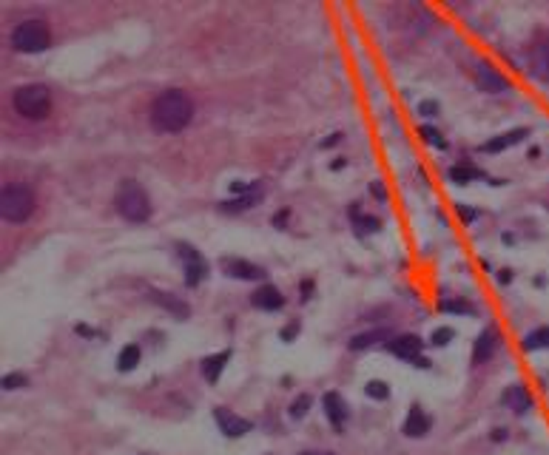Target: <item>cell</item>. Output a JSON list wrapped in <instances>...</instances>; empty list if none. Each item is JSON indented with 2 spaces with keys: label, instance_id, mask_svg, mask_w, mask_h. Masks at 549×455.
<instances>
[{
  "label": "cell",
  "instance_id": "13",
  "mask_svg": "<svg viewBox=\"0 0 549 455\" xmlns=\"http://www.w3.org/2000/svg\"><path fill=\"white\" fill-rule=\"evenodd\" d=\"M532 74L540 77L543 83H549V38H543L532 46Z\"/></svg>",
  "mask_w": 549,
  "mask_h": 455
},
{
  "label": "cell",
  "instance_id": "34",
  "mask_svg": "<svg viewBox=\"0 0 549 455\" xmlns=\"http://www.w3.org/2000/svg\"><path fill=\"white\" fill-rule=\"evenodd\" d=\"M512 279V274L509 271H501V276H498V282H509Z\"/></svg>",
  "mask_w": 549,
  "mask_h": 455
},
{
  "label": "cell",
  "instance_id": "19",
  "mask_svg": "<svg viewBox=\"0 0 549 455\" xmlns=\"http://www.w3.org/2000/svg\"><path fill=\"white\" fill-rule=\"evenodd\" d=\"M228 359H231V353H228V350H222V353H217V356H208V359H203V376H205L208 381H217Z\"/></svg>",
  "mask_w": 549,
  "mask_h": 455
},
{
  "label": "cell",
  "instance_id": "15",
  "mask_svg": "<svg viewBox=\"0 0 549 455\" xmlns=\"http://www.w3.org/2000/svg\"><path fill=\"white\" fill-rule=\"evenodd\" d=\"M526 134H529L526 128H512V131H506V134H498V137H492L489 142H484V151H487V154H498V151H504V148H512V145H518V142H521Z\"/></svg>",
  "mask_w": 549,
  "mask_h": 455
},
{
  "label": "cell",
  "instance_id": "1",
  "mask_svg": "<svg viewBox=\"0 0 549 455\" xmlns=\"http://www.w3.org/2000/svg\"><path fill=\"white\" fill-rule=\"evenodd\" d=\"M194 117V103L186 91L179 89H168L162 94L154 97L151 103V125L162 134H176L182 131Z\"/></svg>",
  "mask_w": 549,
  "mask_h": 455
},
{
  "label": "cell",
  "instance_id": "25",
  "mask_svg": "<svg viewBox=\"0 0 549 455\" xmlns=\"http://www.w3.org/2000/svg\"><path fill=\"white\" fill-rule=\"evenodd\" d=\"M4 390H21V387H26L29 381H26V376L23 373H9V376H4Z\"/></svg>",
  "mask_w": 549,
  "mask_h": 455
},
{
  "label": "cell",
  "instance_id": "16",
  "mask_svg": "<svg viewBox=\"0 0 549 455\" xmlns=\"http://www.w3.org/2000/svg\"><path fill=\"white\" fill-rule=\"evenodd\" d=\"M282 305H285V299H282L279 288H273V285H262L254 293V308H259V310H279Z\"/></svg>",
  "mask_w": 549,
  "mask_h": 455
},
{
  "label": "cell",
  "instance_id": "21",
  "mask_svg": "<svg viewBox=\"0 0 549 455\" xmlns=\"http://www.w3.org/2000/svg\"><path fill=\"white\" fill-rule=\"evenodd\" d=\"M151 299H154L157 305L168 308V310H171L174 316H179V319H186V316H188V308L182 305V302H176V299H174L171 293H159V291H154V293H151Z\"/></svg>",
  "mask_w": 549,
  "mask_h": 455
},
{
  "label": "cell",
  "instance_id": "23",
  "mask_svg": "<svg viewBox=\"0 0 549 455\" xmlns=\"http://www.w3.org/2000/svg\"><path fill=\"white\" fill-rule=\"evenodd\" d=\"M484 174L478 171V168H472V165H455V168H450V179L453 182H470V179H481Z\"/></svg>",
  "mask_w": 549,
  "mask_h": 455
},
{
  "label": "cell",
  "instance_id": "35",
  "mask_svg": "<svg viewBox=\"0 0 549 455\" xmlns=\"http://www.w3.org/2000/svg\"><path fill=\"white\" fill-rule=\"evenodd\" d=\"M302 455H330V452H319V449H310V452H302Z\"/></svg>",
  "mask_w": 549,
  "mask_h": 455
},
{
  "label": "cell",
  "instance_id": "14",
  "mask_svg": "<svg viewBox=\"0 0 549 455\" xmlns=\"http://www.w3.org/2000/svg\"><path fill=\"white\" fill-rule=\"evenodd\" d=\"M322 404H324V412H327L330 424H333L336 429H341V424L347 421V404L341 401V395H339V393H324Z\"/></svg>",
  "mask_w": 549,
  "mask_h": 455
},
{
  "label": "cell",
  "instance_id": "33",
  "mask_svg": "<svg viewBox=\"0 0 549 455\" xmlns=\"http://www.w3.org/2000/svg\"><path fill=\"white\" fill-rule=\"evenodd\" d=\"M296 330H299V325H290V327H285V333H282V339H288V342H290V339L296 336Z\"/></svg>",
  "mask_w": 549,
  "mask_h": 455
},
{
  "label": "cell",
  "instance_id": "30",
  "mask_svg": "<svg viewBox=\"0 0 549 455\" xmlns=\"http://www.w3.org/2000/svg\"><path fill=\"white\" fill-rule=\"evenodd\" d=\"M450 339H453V330H450V327H438V330L433 333V344H436V347H438V344H447Z\"/></svg>",
  "mask_w": 549,
  "mask_h": 455
},
{
  "label": "cell",
  "instance_id": "20",
  "mask_svg": "<svg viewBox=\"0 0 549 455\" xmlns=\"http://www.w3.org/2000/svg\"><path fill=\"white\" fill-rule=\"evenodd\" d=\"M521 347H523L526 353H529V350H546V347H549V325H546V327H538V330H532V333H526Z\"/></svg>",
  "mask_w": 549,
  "mask_h": 455
},
{
  "label": "cell",
  "instance_id": "2",
  "mask_svg": "<svg viewBox=\"0 0 549 455\" xmlns=\"http://www.w3.org/2000/svg\"><path fill=\"white\" fill-rule=\"evenodd\" d=\"M0 213L6 222H26L35 213V191L23 182H6L0 191Z\"/></svg>",
  "mask_w": 549,
  "mask_h": 455
},
{
  "label": "cell",
  "instance_id": "10",
  "mask_svg": "<svg viewBox=\"0 0 549 455\" xmlns=\"http://www.w3.org/2000/svg\"><path fill=\"white\" fill-rule=\"evenodd\" d=\"M387 347H390V353H393V356L416 361V359L421 356V347H424V342H421L419 336H399V339H393Z\"/></svg>",
  "mask_w": 549,
  "mask_h": 455
},
{
  "label": "cell",
  "instance_id": "32",
  "mask_svg": "<svg viewBox=\"0 0 549 455\" xmlns=\"http://www.w3.org/2000/svg\"><path fill=\"white\" fill-rule=\"evenodd\" d=\"M458 216H461V219H464V222H472V219H475V216H478V213H475V210H472V208H467V205H458Z\"/></svg>",
  "mask_w": 549,
  "mask_h": 455
},
{
  "label": "cell",
  "instance_id": "4",
  "mask_svg": "<svg viewBox=\"0 0 549 455\" xmlns=\"http://www.w3.org/2000/svg\"><path fill=\"white\" fill-rule=\"evenodd\" d=\"M12 103H15L18 114H23L26 120H43L52 111V91L43 83H29V86H21L15 91Z\"/></svg>",
  "mask_w": 549,
  "mask_h": 455
},
{
  "label": "cell",
  "instance_id": "5",
  "mask_svg": "<svg viewBox=\"0 0 549 455\" xmlns=\"http://www.w3.org/2000/svg\"><path fill=\"white\" fill-rule=\"evenodd\" d=\"M49 43H52V32H49L46 21L32 18V21H23V23H18V26L12 29V46H15L18 52L38 55V52H43Z\"/></svg>",
  "mask_w": 549,
  "mask_h": 455
},
{
  "label": "cell",
  "instance_id": "11",
  "mask_svg": "<svg viewBox=\"0 0 549 455\" xmlns=\"http://www.w3.org/2000/svg\"><path fill=\"white\" fill-rule=\"evenodd\" d=\"M495 347H498V330H495V327H487V330L478 336L475 347H472V364H484V361L495 353Z\"/></svg>",
  "mask_w": 549,
  "mask_h": 455
},
{
  "label": "cell",
  "instance_id": "18",
  "mask_svg": "<svg viewBox=\"0 0 549 455\" xmlns=\"http://www.w3.org/2000/svg\"><path fill=\"white\" fill-rule=\"evenodd\" d=\"M379 342H393L390 330H370V333H358V336H353V339H350V350H368V347H373V344H379Z\"/></svg>",
  "mask_w": 549,
  "mask_h": 455
},
{
  "label": "cell",
  "instance_id": "12",
  "mask_svg": "<svg viewBox=\"0 0 549 455\" xmlns=\"http://www.w3.org/2000/svg\"><path fill=\"white\" fill-rule=\"evenodd\" d=\"M504 404H506L509 410H515L518 415H523V412L532 410V395H529V390H526L523 384H512V387H506V393H504Z\"/></svg>",
  "mask_w": 549,
  "mask_h": 455
},
{
  "label": "cell",
  "instance_id": "31",
  "mask_svg": "<svg viewBox=\"0 0 549 455\" xmlns=\"http://www.w3.org/2000/svg\"><path fill=\"white\" fill-rule=\"evenodd\" d=\"M419 111H421L424 117H438V103H433V100H424V103L419 106Z\"/></svg>",
  "mask_w": 549,
  "mask_h": 455
},
{
  "label": "cell",
  "instance_id": "28",
  "mask_svg": "<svg viewBox=\"0 0 549 455\" xmlns=\"http://www.w3.org/2000/svg\"><path fill=\"white\" fill-rule=\"evenodd\" d=\"M441 310H450V313H472L475 308L470 302H441Z\"/></svg>",
  "mask_w": 549,
  "mask_h": 455
},
{
  "label": "cell",
  "instance_id": "8",
  "mask_svg": "<svg viewBox=\"0 0 549 455\" xmlns=\"http://www.w3.org/2000/svg\"><path fill=\"white\" fill-rule=\"evenodd\" d=\"M475 77H478V83L484 86V91H492V94L509 91V80H506L504 74H498L487 60H478V63H475Z\"/></svg>",
  "mask_w": 549,
  "mask_h": 455
},
{
  "label": "cell",
  "instance_id": "24",
  "mask_svg": "<svg viewBox=\"0 0 549 455\" xmlns=\"http://www.w3.org/2000/svg\"><path fill=\"white\" fill-rule=\"evenodd\" d=\"M364 393H368L370 398H376V401H385V398L390 395V390H387V384H385V381H370L368 387H364Z\"/></svg>",
  "mask_w": 549,
  "mask_h": 455
},
{
  "label": "cell",
  "instance_id": "26",
  "mask_svg": "<svg viewBox=\"0 0 549 455\" xmlns=\"http://www.w3.org/2000/svg\"><path fill=\"white\" fill-rule=\"evenodd\" d=\"M307 407H310V395H299V398L290 404V418H302V415L307 412Z\"/></svg>",
  "mask_w": 549,
  "mask_h": 455
},
{
  "label": "cell",
  "instance_id": "6",
  "mask_svg": "<svg viewBox=\"0 0 549 455\" xmlns=\"http://www.w3.org/2000/svg\"><path fill=\"white\" fill-rule=\"evenodd\" d=\"M214 418H217L220 429H222L228 438H239V435L251 432V421L242 418V415H237V412L228 410V407H217V410H214Z\"/></svg>",
  "mask_w": 549,
  "mask_h": 455
},
{
  "label": "cell",
  "instance_id": "17",
  "mask_svg": "<svg viewBox=\"0 0 549 455\" xmlns=\"http://www.w3.org/2000/svg\"><path fill=\"white\" fill-rule=\"evenodd\" d=\"M427 429H430V418H427V412H424L421 407H413V410H410V415H407V421H404V435H410V438H421Z\"/></svg>",
  "mask_w": 549,
  "mask_h": 455
},
{
  "label": "cell",
  "instance_id": "3",
  "mask_svg": "<svg viewBox=\"0 0 549 455\" xmlns=\"http://www.w3.org/2000/svg\"><path fill=\"white\" fill-rule=\"evenodd\" d=\"M117 210L128 219V222H145L151 216V199L145 193L142 185H137L134 179H125L117 188Z\"/></svg>",
  "mask_w": 549,
  "mask_h": 455
},
{
  "label": "cell",
  "instance_id": "29",
  "mask_svg": "<svg viewBox=\"0 0 549 455\" xmlns=\"http://www.w3.org/2000/svg\"><path fill=\"white\" fill-rule=\"evenodd\" d=\"M353 216H356V222L361 225V231H376V228H379V219H376V216H358L356 208H353Z\"/></svg>",
  "mask_w": 549,
  "mask_h": 455
},
{
  "label": "cell",
  "instance_id": "27",
  "mask_svg": "<svg viewBox=\"0 0 549 455\" xmlns=\"http://www.w3.org/2000/svg\"><path fill=\"white\" fill-rule=\"evenodd\" d=\"M421 134H424V140H427L430 145H438V148H444V145H447V142L441 140V134H438L433 125H421Z\"/></svg>",
  "mask_w": 549,
  "mask_h": 455
},
{
  "label": "cell",
  "instance_id": "22",
  "mask_svg": "<svg viewBox=\"0 0 549 455\" xmlns=\"http://www.w3.org/2000/svg\"><path fill=\"white\" fill-rule=\"evenodd\" d=\"M137 364H140V347H137V344L123 347L120 356H117V367H120L123 373H128V370H134Z\"/></svg>",
  "mask_w": 549,
  "mask_h": 455
},
{
  "label": "cell",
  "instance_id": "7",
  "mask_svg": "<svg viewBox=\"0 0 549 455\" xmlns=\"http://www.w3.org/2000/svg\"><path fill=\"white\" fill-rule=\"evenodd\" d=\"M179 257H182V265H186V285H188V288L200 285L203 276H205V262H203V257L197 254V248H191V245H179Z\"/></svg>",
  "mask_w": 549,
  "mask_h": 455
},
{
  "label": "cell",
  "instance_id": "9",
  "mask_svg": "<svg viewBox=\"0 0 549 455\" xmlns=\"http://www.w3.org/2000/svg\"><path fill=\"white\" fill-rule=\"evenodd\" d=\"M222 271H225L228 276L248 279V282H256V279L265 276V271H262L259 265H251V262H245V259H231V257L222 259Z\"/></svg>",
  "mask_w": 549,
  "mask_h": 455
}]
</instances>
